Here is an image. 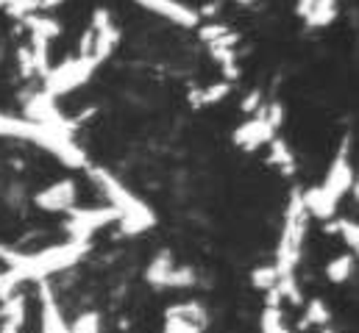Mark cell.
<instances>
[{
    "label": "cell",
    "instance_id": "cell-10",
    "mask_svg": "<svg viewBox=\"0 0 359 333\" xmlns=\"http://www.w3.org/2000/svg\"><path fill=\"white\" fill-rule=\"evenodd\" d=\"M34 206L50 214H67L79 206V183L73 178L65 180H53L50 186H45L42 192L34 194Z\"/></svg>",
    "mask_w": 359,
    "mask_h": 333
},
{
    "label": "cell",
    "instance_id": "cell-23",
    "mask_svg": "<svg viewBox=\"0 0 359 333\" xmlns=\"http://www.w3.org/2000/svg\"><path fill=\"white\" fill-rule=\"evenodd\" d=\"M320 333H337V331H334L332 325H326V328H320Z\"/></svg>",
    "mask_w": 359,
    "mask_h": 333
},
{
    "label": "cell",
    "instance_id": "cell-20",
    "mask_svg": "<svg viewBox=\"0 0 359 333\" xmlns=\"http://www.w3.org/2000/svg\"><path fill=\"white\" fill-rule=\"evenodd\" d=\"M22 255H25V253H20V250L8 248V245L0 242V264H3V267H14V264H20Z\"/></svg>",
    "mask_w": 359,
    "mask_h": 333
},
{
    "label": "cell",
    "instance_id": "cell-13",
    "mask_svg": "<svg viewBox=\"0 0 359 333\" xmlns=\"http://www.w3.org/2000/svg\"><path fill=\"white\" fill-rule=\"evenodd\" d=\"M229 94H231V81H217L203 86V89H198V92H192L189 94V103L195 108H206V106H215V103L226 100Z\"/></svg>",
    "mask_w": 359,
    "mask_h": 333
},
{
    "label": "cell",
    "instance_id": "cell-11",
    "mask_svg": "<svg viewBox=\"0 0 359 333\" xmlns=\"http://www.w3.org/2000/svg\"><path fill=\"white\" fill-rule=\"evenodd\" d=\"M137 6H142L145 11L168 20V22H176L179 28H198L201 25V11H195L192 6L181 3V0H134Z\"/></svg>",
    "mask_w": 359,
    "mask_h": 333
},
{
    "label": "cell",
    "instance_id": "cell-15",
    "mask_svg": "<svg viewBox=\"0 0 359 333\" xmlns=\"http://www.w3.org/2000/svg\"><path fill=\"white\" fill-rule=\"evenodd\" d=\"M354 255H357V253L346 250L343 255L332 258V261L326 264V278H329L332 283H346V281L351 278V272H354Z\"/></svg>",
    "mask_w": 359,
    "mask_h": 333
},
{
    "label": "cell",
    "instance_id": "cell-5",
    "mask_svg": "<svg viewBox=\"0 0 359 333\" xmlns=\"http://www.w3.org/2000/svg\"><path fill=\"white\" fill-rule=\"evenodd\" d=\"M100 64H103L100 56H95V53H84V56H81V53H79V56H73V59H67V62L50 67V70L42 76V89H45L50 97L59 100L62 94H70V92L81 89L84 83H90Z\"/></svg>",
    "mask_w": 359,
    "mask_h": 333
},
{
    "label": "cell",
    "instance_id": "cell-1",
    "mask_svg": "<svg viewBox=\"0 0 359 333\" xmlns=\"http://www.w3.org/2000/svg\"><path fill=\"white\" fill-rule=\"evenodd\" d=\"M0 136L34 142V145H39L42 150H48L53 159H59L62 164L70 166V169H87L90 166L87 153L79 148L73 131L42 125V122H34L28 117H11V114H3L0 111Z\"/></svg>",
    "mask_w": 359,
    "mask_h": 333
},
{
    "label": "cell",
    "instance_id": "cell-18",
    "mask_svg": "<svg viewBox=\"0 0 359 333\" xmlns=\"http://www.w3.org/2000/svg\"><path fill=\"white\" fill-rule=\"evenodd\" d=\"M251 283H254V289H259V292L276 289V283H278V272H276V267H273V264H268V267H257V269L251 272Z\"/></svg>",
    "mask_w": 359,
    "mask_h": 333
},
{
    "label": "cell",
    "instance_id": "cell-7",
    "mask_svg": "<svg viewBox=\"0 0 359 333\" xmlns=\"http://www.w3.org/2000/svg\"><path fill=\"white\" fill-rule=\"evenodd\" d=\"M111 222H117V211L111 206H92V208L76 206L65 217V231H67V239L90 242L97 231L109 228Z\"/></svg>",
    "mask_w": 359,
    "mask_h": 333
},
{
    "label": "cell",
    "instance_id": "cell-12",
    "mask_svg": "<svg viewBox=\"0 0 359 333\" xmlns=\"http://www.w3.org/2000/svg\"><path fill=\"white\" fill-rule=\"evenodd\" d=\"M39 300H42V333H70V325L62 317V309L45 281H39Z\"/></svg>",
    "mask_w": 359,
    "mask_h": 333
},
{
    "label": "cell",
    "instance_id": "cell-14",
    "mask_svg": "<svg viewBox=\"0 0 359 333\" xmlns=\"http://www.w3.org/2000/svg\"><path fill=\"white\" fill-rule=\"evenodd\" d=\"M268 164L278 166L284 175H292V169H295V159H292V150H290V145L284 142V139H278V136H273L268 142Z\"/></svg>",
    "mask_w": 359,
    "mask_h": 333
},
{
    "label": "cell",
    "instance_id": "cell-3",
    "mask_svg": "<svg viewBox=\"0 0 359 333\" xmlns=\"http://www.w3.org/2000/svg\"><path fill=\"white\" fill-rule=\"evenodd\" d=\"M92 180L100 186V192L109 197V206L117 211V222L123 225L126 234H142L148 228H154L156 214L148 208L145 200H140L126 183H120L109 169L103 166H87Z\"/></svg>",
    "mask_w": 359,
    "mask_h": 333
},
{
    "label": "cell",
    "instance_id": "cell-21",
    "mask_svg": "<svg viewBox=\"0 0 359 333\" xmlns=\"http://www.w3.org/2000/svg\"><path fill=\"white\" fill-rule=\"evenodd\" d=\"M312 8H315V0H295V14H298V17L306 20Z\"/></svg>",
    "mask_w": 359,
    "mask_h": 333
},
{
    "label": "cell",
    "instance_id": "cell-16",
    "mask_svg": "<svg viewBox=\"0 0 359 333\" xmlns=\"http://www.w3.org/2000/svg\"><path fill=\"white\" fill-rule=\"evenodd\" d=\"M326 234H337L340 239H343V245L351 250V253H357L359 248V231H357V222H351V220H326Z\"/></svg>",
    "mask_w": 359,
    "mask_h": 333
},
{
    "label": "cell",
    "instance_id": "cell-6",
    "mask_svg": "<svg viewBox=\"0 0 359 333\" xmlns=\"http://www.w3.org/2000/svg\"><path fill=\"white\" fill-rule=\"evenodd\" d=\"M281 122H284V108H281V103H262V108L257 111V114H251L237 131H234V145L240 148V150H245V153H254V150H259V148H265L270 139L278 134V128H281Z\"/></svg>",
    "mask_w": 359,
    "mask_h": 333
},
{
    "label": "cell",
    "instance_id": "cell-22",
    "mask_svg": "<svg viewBox=\"0 0 359 333\" xmlns=\"http://www.w3.org/2000/svg\"><path fill=\"white\" fill-rule=\"evenodd\" d=\"M34 3H36V8H39V11H45V8H56L62 0H34Z\"/></svg>",
    "mask_w": 359,
    "mask_h": 333
},
{
    "label": "cell",
    "instance_id": "cell-19",
    "mask_svg": "<svg viewBox=\"0 0 359 333\" xmlns=\"http://www.w3.org/2000/svg\"><path fill=\"white\" fill-rule=\"evenodd\" d=\"M262 103H265L262 92H259V89H251V92H248V97L240 103V108H243V114H248V117H251V114H257V111L262 108Z\"/></svg>",
    "mask_w": 359,
    "mask_h": 333
},
{
    "label": "cell",
    "instance_id": "cell-9",
    "mask_svg": "<svg viewBox=\"0 0 359 333\" xmlns=\"http://www.w3.org/2000/svg\"><path fill=\"white\" fill-rule=\"evenodd\" d=\"M209 325V314L198 300H184L165 311L162 333H203Z\"/></svg>",
    "mask_w": 359,
    "mask_h": 333
},
{
    "label": "cell",
    "instance_id": "cell-2",
    "mask_svg": "<svg viewBox=\"0 0 359 333\" xmlns=\"http://www.w3.org/2000/svg\"><path fill=\"white\" fill-rule=\"evenodd\" d=\"M354 189V169H351V156H348V142H343L337 159L332 162L326 178L312 186L309 192H301V200L309 211V217H318V220H332L343 203V197Z\"/></svg>",
    "mask_w": 359,
    "mask_h": 333
},
{
    "label": "cell",
    "instance_id": "cell-17",
    "mask_svg": "<svg viewBox=\"0 0 359 333\" xmlns=\"http://www.w3.org/2000/svg\"><path fill=\"white\" fill-rule=\"evenodd\" d=\"M304 325H318V328L332 325V311H329V306H326L320 297H312V300L306 303V317H304Z\"/></svg>",
    "mask_w": 359,
    "mask_h": 333
},
{
    "label": "cell",
    "instance_id": "cell-8",
    "mask_svg": "<svg viewBox=\"0 0 359 333\" xmlns=\"http://www.w3.org/2000/svg\"><path fill=\"white\" fill-rule=\"evenodd\" d=\"M145 278H148V283L156 286V289H189V286H195V281H198V275H195L192 269L176 267L170 250H162V253L151 261Z\"/></svg>",
    "mask_w": 359,
    "mask_h": 333
},
{
    "label": "cell",
    "instance_id": "cell-4",
    "mask_svg": "<svg viewBox=\"0 0 359 333\" xmlns=\"http://www.w3.org/2000/svg\"><path fill=\"white\" fill-rule=\"evenodd\" d=\"M306 225H309V211L301 200V192H295L290 197V206H287V214H284V228H281V239H278V248H276V272L278 278H287V275H295L298 269V261L304 255V239H306Z\"/></svg>",
    "mask_w": 359,
    "mask_h": 333
}]
</instances>
